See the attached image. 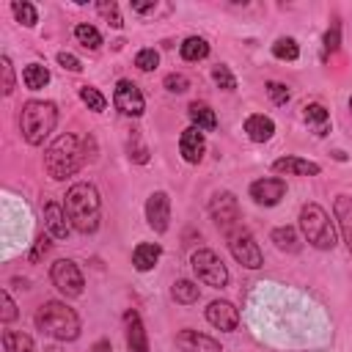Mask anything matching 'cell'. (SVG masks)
Returning <instances> with one entry per match:
<instances>
[{
	"mask_svg": "<svg viewBox=\"0 0 352 352\" xmlns=\"http://www.w3.org/2000/svg\"><path fill=\"white\" fill-rule=\"evenodd\" d=\"M66 217L72 223V228H77L80 234H94L99 228V217H102V201L94 184L88 182H77L69 187L66 201H63Z\"/></svg>",
	"mask_w": 352,
	"mask_h": 352,
	"instance_id": "cell-1",
	"label": "cell"
},
{
	"mask_svg": "<svg viewBox=\"0 0 352 352\" xmlns=\"http://www.w3.org/2000/svg\"><path fill=\"white\" fill-rule=\"evenodd\" d=\"M82 160H85V151H82V143L77 135H60L44 151V168L55 182L72 176L82 165Z\"/></svg>",
	"mask_w": 352,
	"mask_h": 352,
	"instance_id": "cell-2",
	"label": "cell"
},
{
	"mask_svg": "<svg viewBox=\"0 0 352 352\" xmlns=\"http://www.w3.org/2000/svg\"><path fill=\"white\" fill-rule=\"evenodd\" d=\"M36 327L58 341H74L80 336V319L77 314L58 300H47L38 311H36Z\"/></svg>",
	"mask_w": 352,
	"mask_h": 352,
	"instance_id": "cell-3",
	"label": "cell"
},
{
	"mask_svg": "<svg viewBox=\"0 0 352 352\" xmlns=\"http://www.w3.org/2000/svg\"><path fill=\"white\" fill-rule=\"evenodd\" d=\"M58 124V107L52 102H41V99H30L22 104V116H19V126L22 135L30 146H41L50 132Z\"/></svg>",
	"mask_w": 352,
	"mask_h": 352,
	"instance_id": "cell-4",
	"label": "cell"
},
{
	"mask_svg": "<svg viewBox=\"0 0 352 352\" xmlns=\"http://www.w3.org/2000/svg\"><path fill=\"white\" fill-rule=\"evenodd\" d=\"M300 228H302L305 239L316 250H333V245H336V228H333V220L327 217V212L319 204H305L300 209Z\"/></svg>",
	"mask_w": 352,
	"mask_h": 352,
	"instance_id": "cell-5",
	"label": "cell"
},
{
	"mask_svg": "<svg viewBox=\"0 0 352 352\" xmlns=\"http://www.w3.org/2000/svg\"><path fill=\"white\" fill-rule=\"evenodd\" d=\"M190 261H192V270H195V275H198L201 283H206V286H212V289H223V286L228 283V270H226L223 258H220L214 250L201 248V250L192 253Z\"/></svg>",
	"mask_w": 352,
	"mask_h": 352,
	"instance_id": "cell-6",
	"label": "cell"
},
{
	"mask_svg": "<svg viewBox=\"0 0 352 352\" xmlns=\"http://www.w3.org/2000/svg\"><path fill=\"white\" fill-rule=\"evenodd\" d=\"M228 248H231V256H234L242 267H248V270H258V267L264 264V256H261L258 242H256L253 234L245 231V228H236V231L228 234Z\"/></svg>",
	"mask_w": 352,
	"mask_h": 352,
	"instance_id": "cell-7",
	"label": "cell"
},
{
	"mask_svg": "<svg viewBox=\"0 0 352 352\" xmlns=\"http://www.w3.org/2000/svg\"><path fill=\"white\" fill-rule=\"evenodd\" d=\"M50 278H52V286H55L63 297H80V294H82L85 280H82V272H80V267H77L74 261H69V258L55 261L52 270H50Z\"/></svg>",
	"mask_w": 352,
	"mask_h": 352,
	"instance_id": "cell-8",
	"label": "cell"
},
{
	"mask_svg": "<svg viewBox=\"0 0 352 352\" xmlns=\"http://www.w3.org/2000/svg\"><path fill=\"white\" fill-rule=\"evenodd\" d=\"M209 212H212V220L226 234L239 228V204H236L234 192H214L212 201H209Z\"/></svg>",
	"mask_w": 352,
	"mask_h": 352,
	"instance_id": "cell-9",
	"label": "cell"
},
{
	"mask_svg": "<svg viewBox=\"0 0 352 352\" xmlns=\"http://www.w3.org/2000/svg\"><path fill=\"white\" fill-rule=\"evenodd\" d=\"M113 102H116V107H118L124 116H132V118L143 116V110H146V99H143L140 88H138L132 80H118V82H116Z\"/></svg>",
	"mask_w": 352,
	"mask_h": 352,
	"instance_id": "cell-10",
	"label": "cell"
},
{
	"mask_svg": "<svg viewBox=\"0 0 352 352\" xmlns=\"http://www.w3.org/2000/svg\"><path fill=\"white\" fill-rule=\"evenodd\" d=\"M146 220H148V226L157 234L168 231V223H170V198H168V192L157 190V192L148 195V201H146Z\"/></svg>",
	"mask_w": 352,
	"mask_h": 352,
	"instance_id": "cell-11",
	"label": "cell"
},
{
	"mask_svg": "<svg viewBox=\"0 0 352 352\" xmlns=\"http://www.w3.org/2000/svg\"><path fill=\"white\" fill-rule=\"evenodd\" d=\"M283 195H286L283 179H258L250 184V198L261 206H275Z\"/></svg>",
	"mask_w": 352,
	"mask_h": 352,
	"instance_id": "cell-12",
	"label": "cell"
},
{
	"mask_svg": "<svg viewBox=\"0 0 352 352\" xmlns=\"http://www.w3.org/2000/svg\"><path fill=\"white\" fill-rule=\"evenodd\" d=\"M206 319H209V324H214L217 330L231 333V330L239 324V311H236L228 300H214V302H209V308H206Z\"/></svg>",
	"mask_w": 352,
	"mask_h": 352,
	"instance_id": "cell-13",
	"label": "cell"
},
{
	"mask_svg": "<svg viewBox=\"0 0 352 352\" xmlns=\"http://www.w3.org/2000/svg\"><path fill=\"white\" fill-rule=\"evenodd\" d=\"M179 151L182 157L190 162V165H198L204 160V151H206V140H204V132L198 126H187L179 138Z\"/></svg>",
	"mask_w": 352,
	"mask_h": 352,
	"instance_id": "cell-14",
	"label": "cell"
},
{
	"mask_svg": "<svg viewBox=\"0 0 352 352\" xmlns=\"http://www.w3.org/2000/svg\"><path fill=\"white\" fill-rule=\"evenodd\" d=\"M176 346L182 352H223L214 338H209V336H204L198 330H182L176 336Z\"/></svg>",
	"mask_w": 352,
	"mask_h": 352,
	"instance_id": "cell-15",
	"label": "cell"
},
{
	"mask_svg": "<svg viewBox=\"0 0 352 352\" xmlns=\"http://www.w3.org/2000/svg\"><path fill=\"white\" fill-rule=\"evenodd\" d=\"M275 173H286V176H316L322 168L311 160H300V157H280L272 162Z\"/></svg>",
	"mask_w": 352,
	"mask_h": 352,
	"instance_id": "cell-16",
	"label": "cell"
},
{
	"mask_svg": "<svg viewBox=\"0 0 352 352\" xmlns=\"http://www.w3.org/2000/svg\"><path fill=\"white\" fill-rule=\"evenodd\" d=\"M126 346H129V352H148L146 327H143L138 311H126Z\"/></svg>",
	"mask_w": 352,
	"mask_h": 352,
	"instance_id": "cell-17",
	"label": "cell"
},
{
	"mask_svg": "<svg viewBox=\"0 0 352 352\" xmlns=\"http://www.w3.org/2000/svg\"><path fill=\"white\" fill-rule=\"evenodd\" d=\"M44 220H47L50 236H55V239H66V236H69L72 223H69V217H66V209H60L58 204L50 201V204L44 206Z\"/></svg>",
	"mask_w": 352,
	"mask_h": 352,
	"instance_id": "cell-18",
	"label": "cell"
},
{
	"mask_svg": "<svg viewBox=\"0 0 352 352\" xmlns=\"http://www.w3.org/2000/svg\"><path fill=\"white\" fill-rule=\"evenodd\" d=\"M333 212H336V220H338V228H341V236L352 253V198L349 195H338L336 204H333Z\"/></svg>",
	"mask_w": 352,
	"mask_h": 352,
	"instance_id": "cell-19",
	"label": "cell"
},
{
	"mask_svg": "<svg viewBox=\"0 0 352 352\" xmlns=\"http://www.w3.org/2000/svg\"><path fill=\"white\" fill-rule=\"evenodd\" d=\"M245 132H248V138H250L253 143H264V140L272 138L275 124H272V118L256 113V116H248V118H245Z\"/></svg>",
	"mask_w": 352,
	"mask_h": 352,
	"instance_id": "cell-20",
	"label": "cell"
},
{
	"mask_svg": "<svg viewBox=\"0 0 352 352\" xmlns=\"http://www.w3.org/2000/svg\"><path fill=\"white\" fill-rule=\"evenodd\" d=\"M302 118H305V124H308L316 135H327V132H330V116H327V110H324L319 102L305 104V107H302Z\"/></svg>",
	"mask_w": 352,
	"mask_h": 352,
	"instance_id": "cell-21",
	"label": "cell"
},
{
	"mask_svg": "<svg viewBox=\"0 0 352 352\" xmlns=\"http://www.w3.org/2000/svg\"><path fill=\"white\" fill-rule=\"evenodd\" d=\"M270 239H272V242H275V248H278V250H283V253H297V250L302 248V239H300V234H297L292 226L272 228Z\"/></svg>",
	"mask_w": 352,
	"mask_h": 352,
	"instance_id": "cell-22",
	"label": "cell"
},
{
	"mask_svg": "<svg viewBox=\"0 0 352 352\" xmlns=\"http://www.w3.org/2000/svg\"><path fill=\"white\" fill-rule=\"evenodd\" d=\"M160 245H151V242H143V245H138L135 248V253H132V264H135V270L138 272H148V270H154V264L160 261Z\"/></svg>",
	"mask_w": 352,
	"mask_h": 352,
	"instance_id": "cell-23",
	"label": "cell"
},
{
	"mask_svg": "<svg viewBox=\"0 0 352 352\" xmlns=\"http://www.w3.org/2000/svg\"><path fill=\"white\" fill-rule=\"evenodd\" d=\"M187 116H190L192 126H198V129H214L217 126V116L206 102H192L187 107Z\"/></svg>",
	"mask_w": 352,
	"mask_h": 352,
	"instance_id": "cell-24",
	"label": "cell"
},
{
	"mask_svg": "<svg viewBox=\"0 0 352 352\" xmlns=\"http://www.w3.org/2000/svg\"><path fill=\"white\" fill-rule=\"evenodd\" d=\"M179 52H182L184 60H204V58L209 55V44H206V38H201V36H190V38L182 41Z\"/></svg>",
	"mask_w": 352,
	"mask_h": 352,
	"instance_id": "cell-25",
	"label": "cell"
},
{
	"mask_svg": "<svg viewBox=\"0 0 352 352\" xmlns=\"http://www.w3.org/2000/svg\"><path fill=\"white\" fill-rule=\"evenodd\" d=\"M3 346H6V352H36L33 338L19 333V330H6L3 333Z\"/></svg>",
	"mask_w": 352,
	"mask_h": 352,
	"instance_id": "cell-26",
	"label": "cell"
},
{
	"mask_svg": "<svg viewBox=\"0 0 352 352\" xmlns=\"http://www.w3.org/2000/svg\"><path fill=\"white\" fill-rule=\"evenodd\" d=\"M22 80H25V85H28L30 91H38V88H44V85L50 82V72H47V66H41V63H28L25 72H22Z\"/></svg>",
	"mask_w": 352,
	"mask_h": 352,
	"instance_id": "cell-27",
	"label": "cell"
},
{
	"mask_svg": "<svg viewBox=\"0 0 352 352\" xmlns=\"http://www.w3.org/2000/svg\"><path fill=\"white\" fill-rule=\"evenodd\" d=\"M74 38H77L85 50H99V47H102V33H99L94 25H88V22H80V25L74 28Z\"/></svg>",
	"mask_w": 352,
	"mask_h": 352,
	"instance_id": "cell-28",
	"label": "cell"
},
{
	"mask_svg": "<svg viewBox=\"0 0 352 352\" xmlns=\"http://www.w3.org/2000/svg\"><path fill=\"white\" fill-rule=\"evenodd\" d=\"M170 294H173V300L176 302H182V305H190V302H195L198 297H201V289L192 283V280H176L173 283V289H170Z\"/></svg>",
	"mask_w": 352,
	"mask_h": 352,
	"instance_id": "cell-29",
	"label": "cell"
},
{
	"mask_svg": "<svg viewBox=\"0 0 352 352\" xmlns=\"http://www.w3.org/2000/svg\"><path fill=\"white\" fill-rule=\"evenodd\" d=\"M272 55H275L278 60H297V58H300V47H297L294 38H278V41L272 44Z\"/></svg>",
	"mask_w": 352,
	"mask_h": 352,
	"instance_id": "cell-30",
	"label": "cell"
},
{
	"mask_svg": "<svg viewBox=\"0 0 352 352\" xmlns=\"http://www.w3.org/2000/svg\"><path fill=\"white\" fill-rule=\"evenodd\" d=\"M11 11H14V16L25 25V28H33L36 22H38V14H36V8L30 6V3H11Z\"/></svg>",
	"mask_w": 352,
	"mask_h": 352,
	"instance_id": "cell-31",
	"label": "cell"
},
{
	"mask_svg": "<svg viewBox=\"0 0 352 352\" xmlns=\"http://www.w3.org/2000/svg\"><path fill=\"white\" fill-rule=\"evenodd\" d=\"M80 99H82V104H88V110H94V113H102L104 110V96L96 91V88H91V85H82L80 88Z\"/></svg>",
	"mask_w": 352,
	"mask_h": 352,
	"instance_id": "cell-32",
	"label": "cell"
},
{
	"mask_svg": "<svg viewBox=\"0 0 352 352\" xmlns=\"http://www.w3.org/2000/svg\"><path fill=\"white\" fill-rule=\"evenodd\" d=\"M212 80H214L223 91H234V88H236L234 74H231V72H228V66H223V63H217V66L212 69Z\"/></svg>",
	"mask_w": 352,
	"mask_h": 352,
	"instance_id": "cell-33",
	"label": "cell"
},
{
	"mask_svg": "<svg viewBox=\"0 0 352 352\" xmlns=\"http://www.w3.org/2000/svg\"><path fill=\"white\" fill-rule=\"evenodd\" d=\"M157 63H160L157 50H140V52L135 55V66H138L140 72H151V69H157Z\"/></svg>",
	"mask_w": 352,
	"mask_h": 352,
	"instance_id": "cell-34",
	"label": "cell"
},
{
	"mask_svg": "<svg viewBox=\"0 0 352 352\" xmlns=\"http://www.w3.org/2000/svg\"><path fill=\"white\" fill-rule=\"evenodd\" d=\"M0 72H3V94H14V69H11V60L8 55L0 58Z\"/></svg>",
	"mask_w": 352,
	"mask_h": 352,
	"instance_id": "cell-35",
	"label": "cell"
},
{
	"mask_svg": "<svg viewBox=\"0 0 352 352\" xmlns=\"http://www.w3.org/2000/svg\"><path fill=\"white\" fill-rule=\"evenodd\" d=\"M267 94H270V99H272L275 104H286V102H289V96H292V94H289V88H286L283 82H275V80H272V82H267Z\"/></svg>",
	"mask_w": 352,
	"mask_h": 352,
	"instance_id": "cell-36",
	"label": "cell"
},
{
	"mask_svg": "<svg viewBox=\"0 0 352 352\" xmlns=\"http://www.w3.org/2000/svg\"><path fill=\"white\" fill-rule=\"evenodd\" d=\"M96 8H99V14H102V16H104V19H107L113 28H121V25H124V22H121V14H118V6H116V3H99Z\"/></svg>",
	"mask_w": 352,
	"mask_h": 352,
	"instance_id": "cell-37",
	"label": "cell"
},
{
	"mask_svg": "<svg viewBox=\"0 0 352 352\" xmlns=\"http://www.w3.org/2000/svg\"><path fill=\"white\" fill-rule=\"evenodd\" d=\"M165 88H168L170 94H182V91L190 88V80H187L184 74H168V77H165Z\"/></svg>",
	"mask_w": 352,
	"mask_h": 352,
	"instance_id": "cell-38",
	"label": "cell"
},
{
	"mask_svg": "<svg viewBox=\"0 0 352 352\" xmlns=\"http://www.w3.org/2000/svg\"><path fill=\"white\" fill-rule=\"evenodd\" d=\"M0 302H3L0 319H3V322H14V319H16V305H14L11 294H8V292H3V294H0Z\"/></svg>",
	"mask_w": 352,
	"mask_h": 352,
	"instance_id": "cell-39",
	"label": "cell"
},
{
	"mask_svg": "<svg viewBox=\"0 0 352 352\" xmlns=\"http://www.w3.org/2000/svg\"><path fill=\"white\" fill-rule=\"evenodd\" d=\"M338 41H341V33H338V25H333L324 33V52H336L338 50Z\"/></svg>",
	"mask_w": 352,
	"mask_h": 352,
	"instance_id": "cell-40",
	"label": "cell"
},
{
	"mask_svg": "<svg viewBox=\"0 0 352 352\" xmlns=\"http://www.w3.org/2000/svg\"><path fill=\"white\" fill-rule=\"evenodd\" d=\"M58 63H60L63 69H69V72H80V69H82V63H80L72 52H58Z\"/></svg>",
	"mask_w": 352,
	"mask_h": 352,
	"instance_id": "cell-41",
	"label": "cell"
},
{
	"mask_svg": "<svg viewBox=\"0 0 352 352\" xmlns=\"http://www.w3.org/2000/svg\"><path fill=\"white\" fill-rule=\"evenodd\" d=\"M47 250H50V236L41 234V236L36 239V248H33V253H30V261H38V256L47 253Z\"/></svg>",
	"mask_w": 352,
	"mask_h": 352,
	"instance_id": "cell-42",
	"label": "cell"
},
{
	"mask_svg": "<svg viewBox=\"0 0 352 352\" xmlns=\"http://www.w3.org/2000/svg\"><path fill=\"white\" fill-rule=\"evenodd\" d=\"M132 11H138V14L154 11V0H151V3H138V0H132Z\"/></svg>",
	"mask_w": 352,
	"mask_h": 352,
	"instance_id": "cell-43",
	"label": "cell"
},
{
	"mask_svg": "<svg viewBox=\"0 0 352 352\" xmlns=\"http://www.w3.org/2000/svg\"><path fill=\"white\" fill-rule=\"evenodd\" d=\"M91 352H113V346H110L107 338H102V341H96V344L91 346Z\"/></svg>",
	"mask_w": 352,
	"mask_h": 352,
	"instance_id": "cell-44",
	"label": "cell"
},
{
	"mask_svg": "<svg viewBox=\"0 0 352 352\" xmlns=\"http://www.w3.org/2000/svg\"><path fill=\"white\" fill-rule=\"evenodd\" d=\"M349 110H352V96H349Z\"/></svg>",
	"mask_w": 352,
	"mask_h": 352,
	"instance_id": "cell-45",
	"label": "cell"
}]
</instances>
